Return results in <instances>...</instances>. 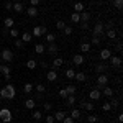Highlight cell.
I'll list each match as a JSON object with an SVG mask.
<instances>
[{
  "label": "cell",
  "instance_id": "6da1fadb",
  "mask_svg": "<svg viewBox=\"0 0 123 123\" xmlns=\"http://www.w3.org/2000/svg\"><path fill=\"white\" fill-rule=\"evenodd\" d=\"M12 118H13V115H12V112H10L8 108H2L0 110V120L3 123H10Z\"/></svg>",
  "mask_w": 123,
  "mask_h": 123
},
{
  "label": "cell",
  "instance_id": "7a4b0ae2",
  "mask_svg": "<svg viewBox=\"0 0 123 123\" xmlns=\"http://www.w3.org/2000/svg\"><path fill=\"white\" fill-rule=\"evenodd\" d=\"M0 74H2V76L5 77V79H7V82H8L10 80V74H12V67L8 66V64H0Z\"/></svg>",
  "mask_w": 123,
  "mask_h": 123
},
{
  "label": "cell",
  "instance_id": "3957f363",
  "mask_svg": "<svg viewBox=\"0 0 123 123\" xmlns=\"http://www.w3.org/2000/svg\"><path fill=\"white\" fill-rule=\"evenodd\" d=\"M0 59H2L3 62H12V59H13V53H12V49H2Z\"/></svg>",
  "mask_w": 123,
  "mask_h": 123
},
{
  "label": "cell",
  "instance_id": "277c9868",
  "mask_svg": "<svg viewBox=\"0 0 123 123\" xmlns=\"http://www.w3.org/2000/svg\"><path fill=\"white\" fill-rule=\"evenodd\" d=\"M44 51H46L49 56H56L57 51H59V48H57L54 43H51V44H48V46H46V49H44Z\"/></svg>",
  "mask_w": 123,
  "mask_h": 123
},
{
  "label": "cell",
  "instance_id": "5b68a950",
  "mask_svg": "<svg viewBox=\"0 0 123 123\" xmlns=\"http://www.w3.org/2000/svg\"><path fill=\"white\" fill-rule=\"evenodd\" d=\"M97 84H98V89H100V87H105V85L108 84V76L98 74V77H97Z\"/></svg>",
  "mask_w": 123,
  "mask_h": 123
},
{
  "label": "cell",
  "instance_id": "8992f818",
  "mask_svg": "<svg viewBox=\"0 0 123 123\" xmlns=\"http://www.w3.org/2000/svg\"><path fill=\"white\" fill-rule=\"evenodd\" d=\"M5 89H7V92H8V100H13V98H15V95H17V90H15V85L7 84V85H5Z\"/></svg>",
  "mask_w": 123,
  "mask_h": 123
},
{
  "label": "cell",
  "instance_id": "52a82bcc",
  "mask_svg": "<svg viewBox=\"0 0 123 123\" xmlns=\"http://www.w3.org/2000/svg\"><path fill=\"white\" fill-rule=\"evenodd\" d=\"M104 23L102 21H97L95 23V26H94V36H98V35H102L104 33Z\"/></svg>",
  "mask_w": 123,
  "mask_h": 123
},
{
  "label": "cell",
  "instance_id": "ba28073f",
  "mask_svg": "<svg viewBox=\"0 0 123 123\" xmlns=\"http://www.w3.org/2000/svg\"><path fill=\"white\" fill-rule=\"evenodd\" d=\"M25 12H26V15H28V17H31V18L38 17V13H39V10L36 8V7H28V8H25Z\"/></svg>",
  "mask_w": 123,
  "mask_h": 123
},
{
  "label": "cell",
  "instance_id": "9c48e42d",
  "mask_svg": "<svg viewBox=\"0 0 123 123\" xmlns=\"http://www.w3.org/2000/svg\"><path fill=\"white\" fill-rule=\"evenodd\" d=\"M72 62H74L76 66H82L85 62V59H84L82 54H74V56H72Z\"/></svg>",
  "mask_w": 123,
  "mask_h": 123
},
{
  "label": "cell",
  "instance_id": "30bf717a",
  "mask_svg": "<svg viewBox=\"0 0 123 123\" xmlns=\"http://www.w3.org/2000/svg\"><path fill=\"white\" fill-rule=\"evenodd\" d=\"M112 56V49H102L100 51V61H108Z\"/></svg>",
  "mask_w": 123,
  "mask_h": 123
},
{
  "label": "cell",
  "instance_id": "8fae6325",
  "mask_svg": "<svg viewBox=\"0 0 123 123\" xmlns=\"http://www.w3.org/2000/svg\"><path fill=\"white\" fill-rule=\"evenodd\" d=\"M108 61H110V62H112V66H115V67H120V66H122V57H120V56H110Z\"/></svg>",
  "mask_w": 123,
  "mask_h": 123
},
{
  "label": "cell",
  "instance_id": "7c38bea8",
  "mask_svg": "<svg viewBox=\"0 0 123 123\" xmlns=\"http://www.w3.org/2000/svg\"><path fill=\"white\" fill-rule=\"evenodd\" d=\"M46 77H48V80H49V82H54V80L57 79V72H56V69H51V71H48Z\"/></svg>",
  "mask_w": 123,
  "mask_h": 123
},
{
  "label": "cell",
  "instance_id": "4fadbf2b",
  "mask_svg": "<svg viewBox=\"0 0 123 123\" xmlns=\"http://www.w3.org/2000/svg\"><path fill=\"white\" fill-rule=\"evenodd\" d=\"M89 97H90V100H98V98H100V89H94V90H90Z\"/></svg>",
  "mask_w": 123,
  "mask_h": 123
},
{
  "label": "cell",
  "instance_id": "5bb4252c",
  "mask_svg": "<svg viewBox=\"0 0 123 123\" xmlns=\"http://www.w3.org/2000/svg\"><path fill=\"white\" fill-rule=\"evenodd\" d=\"M12 10H13V12H17V13H21V12H25V7H23V3H21V2H15Z\"/></svg>",
  "mask_w": 123,
  "mask_h": 123
},
{
  "label": "cell",
  "instance_id": "9a60e30c",
  "mask_svg": "<svg viewBox=\"0 0 123 123\" xmlns=\"http://www.w3.org/2000/svg\"><path fill=\"white\" fill-rule=\"evenodd\" d=\"M62 64H64V59H62V57H54V61H53V69H59Z\"/></svg>",
  "mask_w": 123,
  "mask_h": 123
},
{
  "label": "cell",
  "instance_id": "2e32d148",
  "mask_svg": "<svg viewBox=\"0 0 123 123\" xmlns=\"http://www.w3.org/2000/svg\"><path fill=\"white\" fill-rule=\"evenodd\" d=\"M107 69H108V67H107V64H104V62H98L97 67H95V71H97L98 74H105V72H107Z\"/></svg>",
  "mask_w": 123,
  "mask_h": 123
},
{
  "label": "cell",
  "instance_id": "e0dca14e",
  "mask_svg": "<svg viewBox=\"0 0 123 123\" xmlns=\"http://www.w3.org/2000/svg\"><path fill=\"white\" fill-rule=\"evenodd\" d=\"M35 105H36V100L35 98H26L25 100V107L30 108V110H35Z\"/></svg>",
  "mask_w": 123,
  "mask_h": 123
},
{
  "label": "cell",
  "instance_id": "ac0fdd59",
  "mask_svg": "<svg viewBox=\"0 0 123 123\" xmlns=\"http://www.w3.org/2000/svg\"><path fill=\"white\" fill-rule=\"evenodd\" d=\"M80 107L84 108L85 112H92L94 110V104L92 102H80Z\"/></svg>",
  "mask_w": 123,
  "mask_h": 123
},
{
  "label": "cell",
  "instance_id": "d6986e66",
  "mask_svg": "<svg viewBox=\"0 0 123 123\" xmlns=\"http://www.w3.org/2000/svg\"><path fill=\"white\" fill-rule=\"evenodd\" d=\"M69 117H71L72 120H79V118H80V110H79V108H72L71 113H69Z\"/></svg>",
  "mask_w": 123,
  "mask_h": 123
},
{
  "label": "cell",
  "instance_id": "ffe728a7",
  "mask_svg": "<svg viewBox=\"0 0 123 123\" xmlns=\"http://www.w3.org/2000/svg\"><path fill=\"white\" fill-rule=\"evenodd\" d=\"M66 115H67L66 112H62V110H59V112H56V113L53 115V117H54V120H56V122H62Z\"/></svg>",
  "mask_w": 123,
  "mask_h": 123
},
{
  "label": "cell",
  "instance_id": "44dd1931",
  "mask_svg": "<svg viewBox=\"0 0 123 123\" xmlns=\"http://www.w3.org/2000/svg\"><path fill=\"white\" fill-rule=\"evenodd\" d=\"M33 90H35V85L31 84V82H26V84L23 85V92L25 94H31Z\"/></svg>",
  "mask_w": 123,
  "mask_h": 123
},
{
  "label": "cell",
  "instance_id": "7402d4cb",
  "mask_svg": "<svg viewBox=\"0 0 123 123\" xmlns=\"http://www.w3.org/2000/svg\"><path fill=\"white\" fill-rule=\"evenodd\" d=\"M3 25H5V28H7V30L13 28V25H15V20L12 18V17H8V18H5V21H3Z\"/></svg>",
  "mask_w": 123,
  "mask_h": 123
},
{
  "label": "cell",
  "instance_id": "603a6c76",
  "mask_svg": "<svg viewBox=\"0 0 123 123\" xmlns=\"http://www.w3.org/2000/svg\"><path fill=\"white\" fill-rule=\"evenodd\" d=\"M102 89H104L102 92H104V95H105V97H113V89H112V87L105 85V87H102Z\"/></svg>",
  "mask_w": 123,
  "mask_h": 123
},
{
  "label": "cell",
  "instance_id": "cb8c5ba5",
  "mask_svg": "<svg viewBox=\"0 0 123 123\" xmlns=\"http://www.w3.org/2000/svg\"><path fill=\"white\" fill-rule=\"evenodd\" d=\"M84 10H85V7H84L82 2H76V3H74V12L80 13V12H84Z\"/></svg>",
  "mask_w": 123,
  "mask_h": 123
},
{
  "label": "cell",
  "instance_id": "d4e9b609",
  "mask_svg": "<svg viewBox=\"0 0 123 123\" xmlns=\"http://www.w3.org/2000/svg\"><path fill=\"white\" fill-rule=\"evenodd\" d=\"M74 79H76L77 82H85V79H87V76H85L84 72H76V76H74Z\"/></svg>",
  "mask_w": 123,
  "mask_h": 123
},
{
  "label": "cell",
  "instance_id": "484cf974",
  "mask_svg": "<svg viewBox=\"0 0 123 123\" xmlns=\"http://www.w3.org/2000/svg\"><path fill=\"white\" fill-rule=\"evenodd\" d=\"M44 39H46L48 44H51V43H54V41H56V35H53V33H48V35H44Z\"/></svg>",
  "mask_w": 123,
  "mask_h": 123
},
{
  "label": "cell",
  "instance_id": "4316f807",
  "mask_svg": "<svg viewBox=\"0 0 123 123\" xmlns=\"http://www.w3.org/2000/svg\"><path fill=\"white\" fill-rule=\"evenodd\" d=\"M79 49H80V53H89L90 51V43H80Z\"/></svg>",
  "mask_w": 123,
  "mask_h": 123
},
{
  "label": "cell",
  "instance_id": "83f0119b",
  "mask_svg": "<svg viewBox=\"0 0 123 123\" xmlns=\"http://www.w3.org/2000/svg\"><path fill=\"white\" fill-rule=\"evenodd\" d=\"M66 90H67V94H69V95H76V90H77V87H76L74 84H69V85L66 87Z\"/></svg>",
  "mask_w": 123,
  "mask_h": 123
},
{
  "label": "cell",
  "instance_id": "f1b7e54d",
  "mask_svg": "<svg viewBox=\"0 0 123 123\" xmlns=\"http://www.w3.org/2000/svg\"><path fill=\"white\" fill-rule=\"evenodd\" d=\"M36 66H38V61H35V59H28L26 61V67L28 69H36Z\"/></svg>",
  "mask_w": 123,
  "mask_h": 123
},
{
  "label": "cell",
  "instance_id": "f546056e",
  "mask_svg": "<svg viewBox=\"0 0 123 123\" xmlns=\"http://www.w3.org/2000/svg\"><path fill=\"white\" fill-rule=\"evenodd\" d=\"M89 20H90V13L89 12H80V21H87L89 23Z\"/></svg>",
  "mask_w": 123,
  "mask_h": 123
},
{
  "label": "cell",
  "instance_id": "4dcf8cb0",
  "mask_svg": "<svg viewBox=\"0 0 123 123\" xmlns=\"http://www.w3.org/2000/svg\"><path fill=\"white\" fill-rule=\"evenodd\" d=\"M71 21H72V23H80V13L74 12V13L71 15Z\"/></svg>",
  "mask_w": 123,
  "mask_h": 123
},
{
  "label": "cell",
  "instance_id": "1f68e13d",
  "mask_svg": "<svg viewBox=\"0 0 123 123\" xmlns=\"http://www.w3.org/2000/svg\"><path fill=\"white\" fill-rule=\"evenodd\" d=\"M44 49H46V46L44 44H35V53H38V54H43L44 53Z\"/></svg>",
  "mask_w": 123,
  "mask_h": 123
},
{
  "label": "cell",
  "instance_id": "d6a6232c",
  "mask_svg": "<svg viewBox=\"0 0 123 123\" xmlns=\"http://www.w3.org/2000/svg\"><path fill=\"white\" fill-rule=\"evenodd\" d=\"M31 39H33L31 33H23V35H21V41H23V43H30Z\"/></svg>",
  "mask_w": 123,
  "mask_h": 123
},
{
  "label": "cell",
  "instance_id": "836d02e7",
  "mask_svg": "<svg viewBox=\"0 0 123 123\" xmlns=\"http://www.w3.org/2000/svg\"><path fill=\"white\" fill-rule=\"evenodd\" d=\"M35 90L39 92V94H44L46 92V87H44V84H36L35 85Z\"/></svg>",
  "mask_w": 123,
  "mask_h": 123
},
{
  "label": "cell",
  "instance_id": "e575fe53",
  "mask_svg": "<svg viewBox=\"0 0 123 123\" xmlns=\"http://www.w3.org/2000/svg\"><path fill=\"white\" fill-rule=\"evenodd\" d=\"M107 38L108 39H115L117 38V31H115V30H107Z\"/></svg>",
  "mask_w": 123,
  "mask_h": 123
},
{
  "label": "cell",
  "instance_id": "d590c367",
  "mask_svg": "<svg viewBox=\"0 0 123 123\" xmlns=\"http://www.w3.org/2000/svg\"><path fill=\"white\" fill-rule=\"evenodd\" d=\"M31 117H33V118L38 122V120H41V118H43V113H41L39 110H33V115H31Z\"/></svg>",
  "mask_w": 123,
  "mask_h": 123
},
{
  "label": "cell",
  "instance_id": "8d00e7d4",
  "mask_svg": "<svg viewBox=\"0 0 123 123\" xmlns=\"http://www.w3.org/2000/svg\"><path fill=\"white\" fill-rule=\"evenodd\" d=\"M66 104L67 105H74V104H76V95H67Z\"/></svg>",
  "mask_w": 123,
  "mask_h": 123
},
{
  "label": "cell",
  "instance_id": "74e56055",
  "mask_svg": "<svg viewBox=\"0 0 123 123\" xmlns=\"http://www.w3.org/2000/svg\"><path fill=\"white\" fill-rule=\"evenodd\" d=\"M74 76H76L74 69H67V71H66V77L69 79V80H72V79H74Z\"/></svg>",
  "mask_w": 123,
  "mask_h": 123
},
{
  "label": "cell",
  "instance_id": "f35d334b",
  "mask_svg": "<svg viewBox=\"0 0 123 123\" xmlns=\"http://www.w3.org/2000/svg\"><path fill=\"white\" fill-rule=\"evenodd\" d=\"M31 36H35V38L41 36V30H39V26H35V28H33V31H31Z\"/></svg>",
  "mask_w": 123,
  "mask_h": 123
},
{
  "label": "cell",
  "instance_id": "ab89813d",
  "mask_svg": "<svg viewBox=\"0 0 123 123\" xmlns=\"http://www.w3.org/2000/svg\"><path fill=\"white\" fill-rule=\"evenodd\" d=\"M113 7L117 10H122L123 8V0H113Z\"/></svg>",
  "mask_w": 123,
  "mask_h": 123
},
{
  "label": "cell",
  "instance_id": "60d3db41",
  "mask_svg": "<svg viewBox=\"0 0 123 123\" xmlns=\"http://www.w3.org/2000/svg\"><path fill=\"white\" fill-rule=\"evenodd\" d=\"M8 35H10V36H12V38H17V36H18V35H20V31H18V30H17V28H10Z\"/></svg>",
  "mask_w": 123,
  "mask_h": 123
},
{
  "label": "cell",
  "instance_id": "b9f144b4",
  "mask_svg": "<svg viewBox=\"0 0 123 123\" xmlns=\"http://www.w3.org/2000/svg\"><path fill=\"white\" fill-rule=\"evenodd\" d=\"M102 110H104V112H110V110H112L110 102H104V104H102Z\"/></svg>",
  "mask_w": 123,
  "mask_h": 123
},
{
  "label": "cell",
  "instance_id": "7bdbcfd3",
  "mask_svg": "<svg viewBox=\"0 0 123 123\" xmlns=\"http://www.w3.org/2000/svg\"><path fill=\"white\" fill-rule=\"evenodd\" d=\"M56 28L59 30V31H62V30L66 28V23H64L62 20H59V21H57V23H56Z\"/></svg>",
  "mask_w": 123,
  "mask_h": 123
},
{
  "label": "cell",
  "instance_id": "ee69618b",
  "mask_svg": "<svg viewBox=\"0 0 123 123\" xmlns=\"http://www.w3.org/2000/svg\"><path fill=\"white\" fill-rule=\"evenodd\" d=\"M62 31H64V35H66V36H71L74 30H72V26H67V25H66V28L62 30Z\"/></svg>",
  "mask_w": 123,
  "mask_h": 123
},
{
  "label": "cell",
  "instance_id": "f6af8a7d",
  "mask_svg": "<svg viewBox=\"0 0 123 123\" xmlns=\"http://www.w3.org/2000/svg\"><path fill=\"white\" fill-rule=\"evenodd\" d=\"M97 120H98V118H97L95 115H87V122L89 123H97Z\"/></svg>",
  "mask_w": 123,
  "mask_h": 123
},
{
  "label": "cell",
  "instance_id": "bcb514c9",
  "mask_svg": "<svg viewBox=\"0 0 123 123\" xmlns=\"http://www.w3.org/2000/svg\"><path fill=\"white\" fill-rule=\"evenodd\" d=\"M67 95H69V94H67V90H66V89H61V90H59V97H61V98H64V100H66V98H67Z\"/></svg>",
  "mask_w": 123,
  "mask_h": 123
},
{
  "label": "cell",
  "instance_id": "7dc6e473",
  "mask_svg": "<svg viewBox=\"0 0 123 123\" xmlns=\"http://www.w3.org/2000/svg\"><path fill=\"white\" fill-rule=\"evenodd\" d=\"M0 97L2 98H8V92H7V89L3 87V89H0Z\"/></svg>",
  "mask_w": 123,
  "mask_h": 123
},
{
  "label": "cell",
  "instance_id": "c3c4849f",
  "mask_svg": "<svg viewBox=\"0 0 123 123\" xmlns=\"http://www.w3.org/2000/svg\"><path fill=\"white\" fill-rule=\"evenodd\" d=\"M44 120H46V123H54V122H56V120H54V117H53V115H49V113L46 115V118H44Z\"/></svg>",
  "mask_w": 123,
  "mask_h": 123
},
{
  "label": "cell",
  "instance_id": "681fc988",
  "mask_svg": "<svg viewBox=\"0 0 123 123\" xmlns=\"http://www.w3.org/2000/svg\"><path fill=\"white\" fill-rule=\"evenodd\" d=\"M92 44L98 46V44H100V38H98V36H92Z\"/></svg>",
  "mask_w": 123,
  "mask_h": 123
},
{
  "label": "cell",
  "instance_id": "f907efd6",
  "mask_svg": "<svg viewBox=\"0 0 123 123\" xmlns=\"http://www.w3.org/2000/svg\"><path fill=\"white\" fill-rule=\"evenodd\" d=\"M15 46H17V48H21V49H23V46H25V43H23L21 39H17V41H15Z\"/></svg>",
  "mask_w": 123,
  "mask_h": 123
},
{
  "label": "cell",
  "instance_id": "816d5d0a",
  "mask_svg": "<svg viewBox=\"0 0 123 123\" xmlns=\"http://www.w3.org/2000/svg\"><path fill=\"white\" fill-rule=\"evenodd\" d=\"M62 123H74V120H72L69 115H66V117H64V120H62Z\"/></svg>",
  "mask_w": 123,
  "mask_h": 123
},
{
  "label": "cell",
  "instance_id": "f5cc1de1",
  "mask_svg": "<svg viewBox=\"0 0 123 123\" xmlns=\"http://www.w3.org/2000/svg\"><path fill=\"white\" fill-rule=\"evenodd\" d=\"M39 30H41V36H44V35H48V28L43 25V26H39Z\"/></svg>",
  "mask_w": 123,
  "mask_h": 123
},
{
  "label": "cell",
  "instance_id": "db71d44e",
  "mask_svg": "<svg viewBox=\"0 0 123 123\" xmlns=\"http://www.w3.org/2000/svg\"><path fill=\"white\" fill-rule=\"evenodd\" d=\"M104 28H107V30H113V21H108L107 25H104Z\"/></svg>",
  "mask_w": 123,
  "mask_h": 123
},
{
  "label": "cell",
  "instance_id": "11a10c76",
  "mask_svg": "<svg viewBox=\"0 0 123 123\" xmlns=\"http://www.w3.org/2000/svg\"><path fill=\"white\" fill-rule=\"evenodd\" d=\"M5 8H7V10H12V8H13V2H10V0H8V2L5 3Z\"/></svg>",
  "mask_w": 123,
  "mask_h": 123
},
{
  "label": "cell",
  "instance_id": "9f6ffc18",
  "mask_svg": "<svg viewBox=\"0 0 123 123\" xmlns=\"http://www.w3.org/2000/svg\"><path fill=\"white\" fill-rule=\"evenodd\" d=\"M44 110H46V112H51V110H53V105L46 102V104H44Z\"/></svg>",
  "mask_w": 123,
  "mask_h": 123
},
{
  "label": "cell",
  "instance_id": "6f0895ef",
  "mask_svg": "<svg viewBox=\"0 0 123 123\" xmlns=\"http://www.w3.org/2000/svg\"><path fill=\"white\" fill-rule=\"evenodd\" d=\"M80 28L87 30V28H89V23H87V21H80Z\"/></svg>",
  "mask_w": 123,
  "mask_h": 123
},
{
  "label": "cell",
  "instance_id": "680465c9",
  "mask_svg": "<svg viewBox=\"0 0 123 123\" xmlns=\"http://www.w3.org/2000/svg\"><path fill=\"white\" fill-rule=\"evenodd\" d=\"M30 3H31V7H38L39 0H30Z\"/></svg>",
  "mask_w": 123,
  "mask_h": 123
},
{
  "label": "cell",
  "instance_id": "91938a15",
  "mask_svg": "<svg viewBox=\"0 0 123 123\" xmlns=\"http://www.w3.org/2000/svg\"><path fill=\"white\" fill-rule=\"evenodd\" d=\"M38 62H39V66L43 67V69H46V67H48V62H44V61H38Z\"/></svg>",
  "mask_w": 123,
  "mask_h": 123
},
{
  "label": "cell",
  "instance_id": "94428289",
  "mask_svg": "<svg viewBox=\"0 0 123 123\" xmlns=\"http://www.w3.org/2000/svg\"><path fill=\"white\" fill-rule=\"evenodd\" d=\"M117 122H118V123L123 122V115H122V113H118V117H117Z\"/></svg>",
  "mask_w": 123,
  "mask_h": 123
},
{
  "label": "cell",
  "instance_id": "6125c7cd",
  "mask_svg": "<svg viewBox=\"0 0 123 123\" xmlns=\"http://www.w3.org/2000/svg\"><path fill=\"white\" fill-rule=\"evenodd\" d=\"M110 105H112V108H113V107H118V102H117V100H112Z\"/></svg>",
  "mask_w": 123,
  "mask_h": 123
},
{
  "label": "cell",
  "instance_id": "be15d7a7",
  "mask_svg": "<svg viewBox=\"0 0 123 123\" xmlns=\"http://www.w3.org/2000/svg\"><path fill=\"white\" fill-rule=\"evenodd\" d=\"M41 98H43V94H39V92H38V95H36V98H35V100H41Z\"/></svg>",
  "mask_w": 123,
  "mask_h": 123
},
{
  "label": "cell",
  "instance_id": "e7e4bbea",
  "mask_svg": "<svg viewBox=\"0 0 123 123\" xmlns=\"http://www.w3.org/2000/svg\"><path fill=\"white\" fill-rule=\"evenodd\" d=\"M12 2H13V3H15V2H21V0H12Z\"/></svg>",
  "mask_w": 123,
  "mask_h": 123
},
{
  "label": "cell",
  "instance_id": "03108f58",
  "mask_svg": "<svg viewBox=\"0 0 123 123\" xmlns=\"http://www.w3.org/2000/svg\"><path fill=\"white\" fill-rule=\"evenodd\" d=\"M110 123H118V122H110Z\"/></svg>",
  "mask_w": 123,
  "mask_h": 123
}]
</instances>
